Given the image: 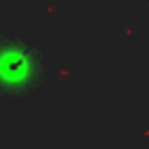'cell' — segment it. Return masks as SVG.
<instances>
[{
    "label": "cell",
    "instance_id": "obj_1",
    "mask_svg": "<svg viewBox=\"0 0 149 149\" xmlns=\"http://www.w3.org/2000/svg\"><path fill=\"white\" fill-rule=\"evenodd\" d=\"M40 68L33 58V54L26 51H9L0 56V95L5 98H19L28 93L37 81Z\"/></svg>",
    "mask_w": 149,
    "mask_h": 149
}]
</instances>
